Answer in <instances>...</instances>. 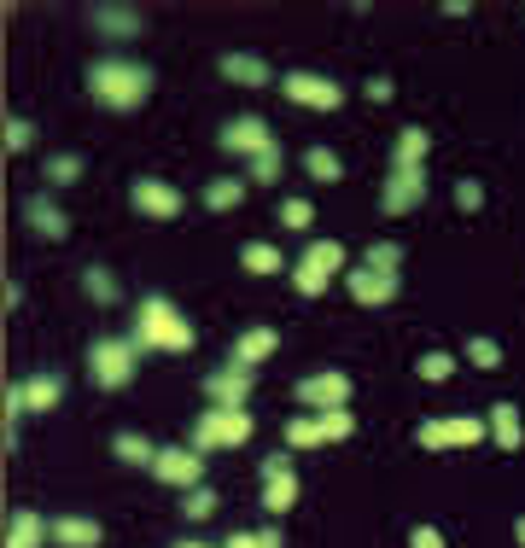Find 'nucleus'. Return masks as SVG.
I'll return each instance as SVG.
<instances>
[{
	"label": "nucleus",
	"instance_id": "obj_1",
	"mask_svg": "<svg viewBox=\"0 0 525 548\" xmlns=\"http://www.w3.org/2000/svg\"><path fill=\"white\" fill-rule=\"evenodd\" d=\"M152 70L135 65V59H94L88 65V100L105 105V111H140L152 100Z\"/></svg>",
	"mask_w": 525,
	"mask_h": 548
},
{
	"label": "nucleus",
	"instance_id": "obj_2",
	"mask_svg": "<svg viewBox=\"0 0 525 548\" xmlns=\"http://www.w3.org/2000/svg\"><path fill=\"white\" fill-rule=\"evenodd\" d=\"M129 339H135L140 350H170V356H181V350H193L199 333H193V321H187L164 292H146L140 309H135V333H129Z\"/></svg>",
	"mask_w": 525,
	"mask_h": 548
},
{
	"label": "nucleus",
	"instance_id": "obj_3",
	"mask_svg": "<svg viewBox=\"0 0 525 548\" xmlns=\"http://www.w3.org/2000/svg\"><path fill=\"white\" fill-rule=\"evenodd\" d=\"M140 350L129 333L123 339H94L88 344V379L100 385V391H123V385H135V374H140Z\"/></svg>",
	"mask_w": 525,
	"mask_h": 548
},
{
	"label": "nucleus",
	"instance_id": "obj_4",
	"mask_svg": "<svg viewBox=\"0 0 525 548\" xmlns=\"http://www.w3.org/2000/svg\"><path fill=\"white\" fill-rule=\"evenodd\" d=\"M251 432H257L251 409H216V403H210V409L193 420V449H199V455H210V449H240Z\"/></svg>",
	"mask_w": 525,
	"mask_h": 548
},
{
	"label": "nucleus",
	"instance_id": "obj_5",
	"mask_svg": "<svg viewBox=\"0 0 525 548\" xmlns=\"http://www.w3.org/2000/svg\"><path fill=\"white\" fill-rule=\"evenodd\" d=\"M339 269H345V245L339 240H310L304 257H298V269H292V292H298V298H321Z\"/></svg>",
	"mask_w": 525,
	"mask_h": 548
},
{
	"label": "nucleus",
	"instance_id": "obj_6",
	"mask_svg": "<svg viewBox=\"0 0 525 548\" xmlns=\"http://www.w3.org/2000/svg\"><path fill=\"white\" fill-rule=\"evenodd\" d=\"M490 438V426L479 420V414H450V420H420L415 426V444L420 449H473V444H485Z\"/></svg>",
	"mask_w": 525,
	"mask_h": 548
},
{
	"label": "nucleus",
	"instance_id": "obj_7",
	"mask_svg": "<svg viewBox=\"0 0 525 548\" xmlns=\"http://www.w3.org/2000/svg\"><path fill=\"white\" fill-rule=\"evenodd\" d=\"M280 94L292 105H304V111H339V105H345V82L315 76V70H286V76H280Z\"/></svg>",
	"mask_w": 525,
	"mask_h": 548
},
{
	"label": "nucleus",
	"instance_id": "obj_8",
	"mask_svg": "<svg viewBox=\"0 0 525 548\" xmlns=\"http://www.w3.org/2000/svg\"><path fill=\"white\" fill-rule=\"evenodd\" d=\"M129 205H135L140 216H152V222H175V216H181V187H170L164 175H135Z\"/></svg>",
	"mask_w": 525,
	"mask_h": 548
},
{
	"label": "nucleus",
	"instance_id": "obj_9",
	"mask_svg": "<svg viewBox=\"0 0 525 548\" xmlns=\"http://www.w3.org/2000/svg\"><path fill=\"white\" fill-rule=\"evenodd\" d=\"M222 152H240V158H263L269 146H280L275 140V129L257 117V111H245V117H234V123H222Z\"/></svg>",
	"mask_w": 525,
	"mask_h": 548
},
{
	"label": "nucleus",
	"instance_id": "obj_10",
	"mask_svg": "<svg viewBox=\"0 0 525 548\" xmlns=\"http://www.w3.org/2000/svg\"><path fill=\"white\" fill-rule=\"evenodd\" d=\"M152 479L170 484V490H193V484L205 479V455H199V449H181V444L158 449V461H152Z\"/></svg>",
	"mask_w": 525,
	"mask_h": 548
},
{
	"label": "nucleus",
	"instance_id": "obj_11",
	"mask_svg": "<svg viewBox=\"0 0 525 548\" xmlns=\"http://www.w3.org/2000/svg\"><path fill=\"white\" fill-rule=\"evenodd\" d=\"M426 170H391L385 175V187H380V210L385 216H409V210L426 205Z\"/></svg>",
	"mask_w": 525,
	"mask_h": 548
},
{
	"label": "nucleus",
	"instance_id": "obj_12",
	"mask_svg": "<svg viewBox=\"0 0 525 548\" xmlns=\"http://www.w3.org/2000/svg\"><path fill=\"white\" fill-rule=\"evenodd\" d=\"M350 391H356V385H350V374H333V368H327V374H310V379H298V391H292V397H298V403H304V409H350Z\"/></svg>",
	"mask_w": 525,
	"mask_h": 548
},
{
	"label": "nucleus",
	"instance_id": "obj_13",
	"mask_svg": "<svg viewBox=\"0 0 525 548\" xmlns=\"http://www.w3.org/2000/svg\"><path fill=\"white\" fill-rule=\"evenodd\" d=\"M345 286H350V298L362 309H380L391 304L397 292H403V274H380V269H345Z\"/></svg>",
	"mask_w": 525,
	"mask_h": 548
},
{
	"label": "nucleus",
	"instance_id": "obj_14",
	"mask_svg": "<svg viewBox=\"0 0 525 548\" xmlns=\"http://www.w3.org/2000/svg\"><path fill=\"white\" fill-rule=\"evenodd\" d=\"M251 379L257 374H245V368H216V374H205V397L216 403V409H245L251 403Z\"/></svg>",
	"mask_w": 525,
	"mask_h": 548
},
{
	"label": "nucleus",
	"instance_id": "obj_15",
	"mask_svg": "<svg viewBox=\"0 0 525 548\" xmlns=\"http://www.w3.org/2000/svg\"><path fill=\"white\" fill-rule=\"evenodd\" d=\"M275 350H280V333H275V327H245L240 339H234V350H228V362H234V368H245V374H257V368H263Z\"/></svg>",
	"mask_w": 525,
	"mask_h": 548
},
{
	"label": "nucleus",
	"instance_id": "obj_16",
	"mask_svg": "<svg viewBox=\"0 0 525 548\" xmlns=\"http://www.w3.org/2000/svg\"><path fill=\"white\" fill-rule=\"evenodd\" d=\"M88 24H94V35H105V41H135L140 30H146V18H140L135 6H88Z\"/></svg>",
	"mask_w": 525,
	"mask_h": 548
},
{
	"label": "nucleus",
	"instance_id": "obj_17",
	"mask_svg": "<svg viewBox=\"0 0 525 548\" xmlns=\"http://www.w3.org/2000/svg\"><path fill=\"white\" fill-rule=\"evenodd\" d=\"M222 82H234V88H269L275 82V70H269V59L263 53H222Z\"/></svg>",
	"mask_w": 525,
	"mask_h": 548
},
{
	"label": "nucleus",
	"instance_id": "obj_18",
	"mask_svg": "<svg viewBox=\"0 0 525 548\" xmlns=\"http://www.w3.org/2000/svg\"><path fill=\"white\" fill-rule=\"evenodd\" d=\"M24 222H30L41 240H70V222H65V210L53 205L47 193H30L24 199Z\"/></svg>",
	"mask_w": 525,
	"mask_h": 548
},
{
	"label": "nucleus",
	"instance_id": "obj_19",
	"mask_svg": "<svg viewBox=\"0 0 525 548\" xmlns=\"http://www.w3.org/2000/svg\"><path fill=\"white\" fill-rule=\"evenodd\" d=\"M485 426H490V438H496V449H508V455L525 444V420H520V409H514L508 397H502V403H490Z\"/></svg>",
	"mask_w": 525,
	"mask_h": 548
},
{
	"label": "nucleus",
	"instance_id": "obj_20",
	"mask_svg": "<svg viewBox=\"0 0 525 548\" xmlns=\"http://www.w3.org/2000/svg\"><path fill=\"white\" fill-rule=\"evenodd\" d=\"M263 508H269L275 519L298 508V473H292V467H280V473H263Z\"/></svg>",
	"mask_w": 525,
	"mask_h": 548
},
{
	"label": "nucleus",
	"instance_id": "obj_21",
	"mask_svg": "<svg viewBox=\"0 0 525 548\" xmlns=\"http://www.w3.org/2000/svg\"><path fill=\"white\" fill-rule=\"evenodd\" d=\"M53 543L59 548H100V519H88V514L53 519Z\"/></svg>",
	"mask_w": 525,
	"mask_h": 548
},
{
	"label": "nucleus",
	"instance_id": "obj_22",
	"mask_svg": "<svg viewBox=\"0 0 525 548\" xmlns=\"http://www.w3.org/2000/svg\"><path fill=\"white\" fill-rule=\"evenodd\" d=\"M47 537H53V525L35 514V508H18L12 525H6V548H41Z\"/></svg>",
	"mask_w": 525,
	"mask_h": 548
},
{
	"label": "nucleus",
	"instance_id": "obj_23",
	"mask_svg": "<svg viewBox=\"0 0 525 548\" xmlns=\"http://www.w3.org/2000/svg\"><path fill=\"white\" fill-rule=\"evenodd\" d=\"M18 385H24V409L30 414L59 409V397H65V379L59 374H30V379H18Z\"/></svg>",
	"mask_w": 525,
	"mask_h": 548
},
{
	"label": "nucleus",
	"instance_id": "obj_24",
	"mask_svg": "<svg viewBox=\"0 0 525 548\" xmlns=\"http://www.w3.org/2000/svg\"><path fill=\"white\" fill-rule=\"evenodd\" d=\"M426 152H432V135L409 123V129L397 135V152H391V170H426Z\"/></svg>",
	"mask_w": 525,
	"mask_h": 548
},
{
	"label": "nucleus",
	"instance_id": "obj_25",
	"mask_svg": "<svg viewBox=\"0 0 525 548\" xmlns=\"http://www.w3.org/2000/svg\"><path fill=\"white\" fill-rule=\"evenodd\" d=\"M111 455H117L123 467H146V473H152V461H158V444H146L140 432H117V438H111Z\"/></svg>",
	"mask_w": 525,
	"mask_h": 548
},
{
	"label": "nucleus",
	"instance_id": "obj_26",
	"mask_svg": "<svg viewBox=\"0 0 525 548\" xmlns=\"http://www.w3.org/2000/svg\"><path fill=\"white\" fill-rule=\"evenodd\" d=\"M82 170H88V164H82V152H53V158L41 164V181H47V187H76Z\"/></svg>",
	"mask_w": 525,
	"mask_h": 548
},
{
	"label": "nucleus",
	"instance_id": "obj_27",
	"mask_svg": "<svg viewBox=\"0 0 525 548\" xmlns=\"http://www.w3.org/2000/svg\"><path fill=\"white\" fill-rule=\"evenodd\" d=\"M240 263H245V274H280V269H286V257H280L269 240H245L240 245Z\"/></svg>",
	"mask_w": 525,
	"mask_h": 548
},
{
	"label": "nucleus",
	"instance_id": "obj_28",
	"mask_svg": "<svg viewBox=\"0 0 525 548\" xmlns=\"http://www.w3.org/2000/svg\"><path fill=\"white\" fill-rule=\"evenodd\" d=\"M304 170H310L315 181H327V187H333V181H345V164H339V152H333V146H304Z\"/></svg>",
	"mask_w": 525,
	"mask_h": 548
},
{
	"label": "nucleus",
	"instance_id": "obj_29",
	"mask_svg": "<svg viewBox=\"0 0 525 548\" xmlns=\"http://www.w3.org/2000/svg\"><path fill=\"white\" fill-rule=\"evenodd\" d=\"M286 444L292 449H321L327 438H321V414H292L286 420Z\"/></svg>",
	"mask_w": 525,
	"mask_h": 548
},
{
	"label": "nucleus",
	"instance_id": "obj_30",
	"mask_svg": "<svg viewBox=\"0 0 525 548\" xmlns=\"http://www.w3.org/2000/svg\"><path fill=\"white\" fill-rule=\"evenodd\" d=\"M240 199H245V181L240 175H222V181H210L205 187V205L222 216V210H240Z\"/></svg>",
	"mask_w": 525,
	"mask_h": 548
},
{
	"label": "nucleus",
	"instance_id": "obj_31",
	"mask_svg": "<svg viewBox=\"0 0 525 548\" xmlns=\"http://www.w3.org/2000/svg\"><path fill=\"white\" fill-rule=\"evenodd\" d=\"M82 286H88V298H94V304H117V298H123L117 274L100 269V263H94V269H82Z\"/></svg>",
	"mask_w": 525,
	"mask_h": 548
},
{
	"label": "nucleus",
	"instance_id": "obj_32",
	"mask_svg": "<svg viewBox=\"0 0 525 548\" xmlns=\"http://www.w3.org/2000/svg\"><path fill=\"white\" fill-rule=\"evenodd\" d=\"M397 263H403V245H397V240H374V245H368V251H362V269L397 274Z\"/></svg>",
	"mask_w": 525,
	"mask_h": 548
},
{
	"label": "nucleus",
	"instance_id": "obj_33",
	"mask_svg": "<svg viewBox=\"0 0 525 548\" xmlns=\"http://www.w3.org/2000/svg\"><path fill=\"white\" fill-rule=\"evenodd\" d=\"M415 374L426 379V385H444V379L455 374V356H450V350H426V356L415 362Z\"/></svg>",
	"mask_w": 525,
	"mask_h": 548
},
{
	"label": "nucleus",
	"instance_id": "obj_34",
	"mask_svg": "<svg viewBox=\"0 0 525 548\" xmlns=\"http://www.w3.org/2000/svg\"><path fill=\"white\" fill-rule=\"evenodd\" d=\"M467 362H473V368H485V374H496L508 356H502V344H496V339H485V333H479V339H467Z\"/></svg>",
	"mask_w": 525,
	"mask_h": 548
},
{
	"label": "nucleus",
	"instance_id": "obj_35",
	"mask_svg": "<svg viewBox=\"0 0 525 548\" xmlns=\"http://www.w3.org/2000/svg\"><path fill=\"white\" fill-rule=\"evenodd\" d=\"M350 432H356V414L350 409H321V438L327 444H345Z\"/></svg>",
	"mask_w": 525,
	"mask_h": 548
},
{
	"label": "nucleus",
	"instance_id": "obj_36",
	"mask_svg": "<svg viewBox=\"0 0 525 548\" xmlns=\"http://www.w3.org/2000/svg\"><path fill=\"white\" fill-rule=\"evenodd\" d=\"M181 514H187V519H210V514H216V490H205V484L181 490Z\"/></svg>",
	"mask_w": 525,
	"mask_h": 548
},
{
	"label": "nucleus",
	"instance_id": "obj_37",
	"mask_svg": "<svg viewBox=\"0 0 525 548\" xmlns=\"http://www.w3.org/2000/svg\"><path fill=\"white\" fill-rule=\"evenodd\" d=\"M222 548H286V537H280L275 525H263V531H234Z\"/></svg>",
	"mask_w": 525,
	"mask_h": 548
},
{
	"label": "nucleus",
	"instance_id": "obj_38",
	"mask_svg": "<svg viewBox=\"0 0 525 548\" xmlns=\"http://www.w3.org/2000/svg\"><path fill=\"white\" fill-rule=\"evenodd\" d=\"M245 181H257V187H275L280 181V146H269L263 158H251V175Z\"/></svg>",
	"mask_w": 525,
	"mask_h": 548
},
{
	"label": "nucleus",
	"instance_id": "obj_39",
	"mask_svg": "<svg viewBox=\"0 0 525 548\" xmlns=\"http://www.w3.org/2000/svg\"><path fill=\"white\" fill-rule=\"evenodd\" d=\"M280 222H286L292 234H310V222H315L310 199H286V205H280Z\"/></svg>",
	"mask_w": 525,
	"mask_h": 548
},
{
	"label": "nucleus",
	"instance_id": "obj_40",
	"mask_svg": "<svg viewBox=\"0 0 525 548\" xmlns=\"http://www.w3.org/2000/svg\"><path fill=\"white\" fill-rule=\"evenodd\" d=\"M35 146V123L30 117H6V152H30Z\"/></svg>",
	"mask_w": 525,
	"mask_h": 548
},
{
	"label": "nucleus",
	"instance_id": "obj_41",
	"mask_svg": "<svg viewBox=\"0 0 525 548\" xmlns=\"http://www.w3.org/2000/svg\"><path fill=\"white\" fill-rule=\"evenodd\" d=\"M479 205H485V181L461 175V181H455V210H479Z\"/></svg>",
	"mask_w": 525,
	"mask_h": 548
},
{
	"label": "nucleus",
	"instance_id": "obj_42",
	"mask_svg": "<svg viewBox=\"0 0 525 548\" xmlns=\"http://www.w3.org/2000/svg\"><path fill=\"white\" fill-rule=\"evenodd\" d=\"M409 548H444V531L438 525H415L409 531Z\"/></svg>",
	"mask_w": 525,
	"mask_h": 548
},
{
	"label": "nucleus",
	"instance_id": "obj_43",
	"mask_svg": "<svg viewBox=\"0 0 525 548\" xmlns=\"http://www.w3.org/2000/svg\"><path fill=\"white\" fill-rule=\"evenodd\" d=\"M368 100L391 105V100H397V82H391V76H374V82H368Z\"/></svg>",
	"mask_w": 525,
	"mask_h": 548
},
{
	"label": "nucleus",
	"instance_id": "obj_44",
	"mask_svg": "<svg viewBox=\"0 0 525 548\" xmlns=\"http://www.w3.org/2000/svg\"><path fill=\"white\" fill-rule=\"evenodd\" d=\"M514 543H520V548H525V514H520V519H514Z\"/></svg>",
	"mask_w": 525,
	"mask_h": 548
},
{
	"label": "nucleus",
	"instance_id": "obj_45",
	"mask_svg": "<svg viewBox=\"0 0 525 548\" xmlns=\"http://www.w3.org/2000/svg\"><path fill=\"white\" fill-rule=\"evenodd\" d=\"M175 548H210V543H175Z\"/></svg>",
	"mask_w": 525,
	"mask_h": 548
}]
</instances>
